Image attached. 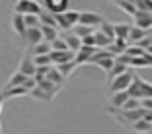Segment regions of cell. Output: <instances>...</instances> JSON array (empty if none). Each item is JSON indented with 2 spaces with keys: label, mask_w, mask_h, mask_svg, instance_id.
<instances>
[{
  "label": "cell",
  "mask_w": 152,
  "mask_h": 134,
  "mask_svg": "<svg viewBox=\"0 0 152 134\" xmlns=\"http://www.w3.org/2000/svg\"><path fill=\"white\" fill-rule=\"evenodd\" d=\"M103 22H105V20H103L102 14H98V12H80V20H78V23L94 27V29H98Z\"/></svg>",
  "instance_id": "5b68a950"
},
{
  "label": "cell",
  "mask_w": 152,
  "mask_h": 134,
  "mask_svg": "<svg viewBox=\"0 0 152 134\" xmlns=\"http://www.w3.org/2000/svg\"><path fill=\"white\" fill-rule=\"evenodd\" d=\"M144 53H146V54H150V56H152V45H148L146 49H144Z\"/></svg>",
  "instance_id": "f6af8a7d"
},
{
  "label": "cell",
  "mask_w": 152,
  "mask_h": 134,
  "mask_svg": "<svg viewBox=\"0 0 152 134\" xmlns=\"http://www.w3.org/2000/svg\"><path fill=\"white\" fill-rule=\"evenodd\" d=\"M113 29H115V39H129V31L131 25L129 23H113Z\"/></svg>",
  "instance_id": "7402d4cb"
},
{
  "label": "cell",
  "mask_w": 152,
  "mask_h": 134,
  "mask_svg": "<svg viewBox=\"0 0 152 134\" xmlns=\"http://www.w3.org/2000/svg\"><path fill=\"white\" fill-rule=\"evenodd\" d=\"M129 2H133V4H134V6H139V4H140V2H142V0H129Z\"/></svg>",
  "instance_id": "bcb514c9"
},
{
  "label": "cell",
  "mask_w": 152,
  "mask_h": 134,
  "mask_svg": "<svg viewBox=\"0 0 152 134\" xmlns=\"http://www.w3.org/2000/svg\"><path fill=\"white\" fill-rule=\"evenodd\" d=\"M41 33H43V41L49 43V45L53 43L55 39H58V35H61L57 27H45V25H41Z\"/></svg>",
  "instance_id": "44dd1931"
},
{
  "label": "cell",
  "mask_w": 152,
  "mask_h": 134,
  "mask_svg": "<svg viewBox=\"0 0 152 134\" xmlns=\"http://www.w3.org/2000/svg\"><path fill=\"white\" fill-rule=\"evenodd\" d=\"M49 53H51V45L45 43V41L29 49V56H39V54H49Z\"/></svg>",
  "instance_id": "484cf974"
},
{
  "label": "cell",
  "mask_w": 152,
  "mask_h": 134,
  "mask_svg": "<svg viewBox=\"0 0 152 134\" xmlns=\"http://www.w3.org/2000/svg\"><path fill=\"white\" fill-rule=\"evenodd\" d=\"M23 22H26V27H41V22H39V16H23Z\"/></svg>",
  "instance_id": "74e56055"
},
{
  "label": "cell",
  "mask_w": 152,
  "mask_h": 134,
  "mask_svg": "<svg viewBox=\"0 0 152 134\" xmlns=\"http://www.w3.org/2000/svg\"><path fill=\"white\" fill-rule=\"evenodd\" d=\"M2 101H4V99L0 97V113H2Z\"/></svg>",
  "instance_id": "7dc6e473"
},
{
  "label": "cell",
  "mask_w": 152,
  "mask_h": 134,
  "mask_svg": "<svg viewBox=\"0 0 152 134\" xmlns=\"http://www.w3.org/2000/svg\"><path fill=\"white\" fill-rule=\"evenodd\" d=\"M94 27H88V25H82V23H76L74 27H72V33H74L78 39H84V37H88V35H94Z\"/></svg>",
  "instance_id": "ffe728a7"
},
{
  "label": "cell",
  "mask_w": 152,
  "mask_h": 134,
  "mask_svg": "<svg viewBox=\"0 0 152 134\" xmlns=\"http://www.w3.org/2000/svg\"><path fill=\"white\" fill-rule=\"evenodd\" d=\"M37 85H39L41 89H45L47 93H51V95H53V97H55V95H57V91H58V89H61V88H58V85H55L53 82H49V80H47V78H43V80H39V82H37Z\"/></svg>",
  "instance_id": "83f0119b"
},
{
  "label": "cell",
  "mask_w": 152,
  "mask_h": 134,
  "mask_svg": "<svg viewBox=\"0 0 152 134\" xmlns=\"http://www.w3.org/2000/svg\"><path fill=\"white\" fill-rule=\"evenodd\" d=\"M94 41H96V47H98V49H107L109 45H111V41L103 35V33H99L98 29L94 31Z\"/></svg>",
  "instance_id": "4dcf8cb0"
},
{
  "label": "cell",
  "mask_w": 152,
  "mask_h": 134,
  "mask_svg": "<svg viewBox=\"0 0 152 134\" xmlns=\"http://www.w3.org/2000/svg\"><path fill=\"white\" fill-rule=\"evenodd\" d=\"M26 80H27V76H23L22 72H14L12 78H10L8 84H6V88H18V85H23Z\"/></svg>",
  "instance_id": "f1b7e54d"
},
{
  "label": "cell",
  "mask_w": 152,
  "mask_h": 134,
  "mask_svg": "<svg viewBox=\"0 0 152 134\" xmlns=\"http://www.w3.org/2000/svg\"><path fill=\"white\" fill-rule=\"evenodd\" d=\"M125 49H127V41L125 39H115L107 47V51L113 54V56H121V54H125Z\"/></svg>",
  "instance_id": "e0dca14e"
},
{
  "label": "cell",
  "mask_w": 152,
  "mask_h": 134,
  "mask_svg": "<svg viewBox=\"0 0 152 134\" xmlns=\"http://www.w3.org/2000/svg\"><path fill=\"white\" fill-rule=\"evenodd\" d=\"M45 78H47L49 82H53L55 85H58V88H63V85H64V82H66V78H64L63 74H61V72L57 70V66H53V68H51V70H49V74H47Z\"/></svg>",
  "instance_id": "ac0fdd59"
},
{
  "label": "cell",
  "mask_w": 152,
  "mask_h": 134,
  "mask_svg": "<svg viewBox=\"0 0 152 134\" xmlns=\"http://www.w3.org/2000/svg\"><path fill=\"white\" fill-rule=\"evenodd\" d=\"M96 47H80V49L76 51V56H74V62L80 66V64H88L90 62V56L96 53Z\"/></svg>",
  "instance_id": "8fae6325"
},
{
  "label": "cell",
  "mask_w": 152,
  "mask_h": 134,
  "mask_svg": "<svg viewBox=\"0 0 152 134\" xmlns=\"http://www.w3.org/2000/svg\"><path fill=\"white\" fill-rule=\"evenodd\" d=\"M134 18V25L140 29H152V12H139L133 16Z\"/></svg>",
  "instance_id": "9c48e42d"
},
{
  "label": "cell",
  "mask_w": 152,
  "mask_h": 134,
  "mask_svg": "<svg viewBox=\"0 0 152 134\" xmlns=\"http://www.w3.org/2000/svg\"><path fill=\"white\" fill-rule=\"evenodd\" d=\"M31 60H33V64H35V66H51V64H53V60H51L49 54H39V56H31ZM53 66H55V64H53Z\"/></svg>",
  "instance_id": "e575fe53"
},
{
  "label": "cell",
  "mask_w": 152,
  "mask_h": 134,
  "mask_svg": "<svg viewBox=\"0 0 152 134\" xmlns=\"http://www.w3.org/2000/svg\"><path fill=\"white\" fill-rule=\"evenodd\" d=\"M127 95H129V97H134V99L152 97V84H148L146 80H142V78H139L137 74H134L133 84H131L129 89H127Z\"/></svg>",
  "instance_id": "6da1fadb"
},
{
  "label": "cell",
  "mask_w": 152,
  "mask_h": 134,
  "mask_svg": "<svg viewBox=\"0 0 152 134\" xmlns=\"http://www.w3.org/2000/svg\"><path fill=\"white\" fill-rule=\"evenodd\" d=\"M61 37H63V41L66 43V47H68V49H70V51H74V53H76V51H78V49L82 47V41L78 39V37H76L72 31H64V33H61Z\"/></svg>",
  "instance_id": "5bb4252c"
},
{
  "label": "cell",
  "mask_w": 152,
  "mask_h": 134,
  "mask_svg": "<svg viewBox=\"0 0 152 134\" xmlns=\"http://www.w3.org/2000/svg\"><path fill=\"white\" fill-rule=\"evenodd\" d=\"M117 6H119L123 12H127L129 16H134L137 14V6L133 4V2H129V0H119V2H115Z\"/></svg>",
  "instance_id": "836d02e7"
},
{
  "label": "cell",
  "mask_w": 152,
  "mask_h": 134,
  "mask_svg": "<svg viewBox=\"0 0 152 134\" xmlns=\"http://www.w3.org/2000/svg\"><path fill=\"white\" fill-rule=\"evenodd\" d=\"M82 47H96V41H94V35H88L82 39ZM98 49V47H96Z\"/></svg>",
  "instance_id": "b9f144b4"
},
{
  "label": "cell",
  "mask_w": 152,
  "mask_h": 134,
  "mask_svg": "<svg viewBox=\"0 0 152 134\" xmlns=\"http://www.w3.org/2000/svg\"><path fill=\"white\" fill-rule=\"evenodd\" d=\"M55 20H57L58 29L70 31L72 27L78 23V20H80V12H74V10H66V12H63V14H57V16H55Z\"/></svg>",
  "instance_id": "3957f363"
},
{
  "label": "cell",
  "mask_w": 152,
  "mask_h": 134,
  "mask_svg": "<svg viewBox=\"0 0 152 134\" xmlns=\"http://www.w3.org/2000/svg\"><path fill=\"white\" fill-rule=\"evenodd\" d=\"M39 22H41V25H45V27H57L58 29V25H57V20H55V14H49V12H41L39 14Z\"/></svg>",
  "instance_id": "cb8c5ba5"
},
{
  "label": "cell",
  "mask_w": 152,
  "mask_h": 134,
  "mask_svg": "<svg viewBox=\"0 0 152 134\" xmlns=\"http://www.w3.org/2000/svg\"><path fill=\"white\" fill-rule=\"evenodd\" d=\"M98 31H99V33H103V35H105L109 41H111V43L115 41V29H113V23H109V22H103L102 25L98 27Z\"/></svg>",
  "instance_id": "4316f807"
},
{
  "label": "cell",
  "mask_w": 152,
  "mask_h": 134,
  "mask_svg": "<svg viewBox=\"0 0 152 134\" xmlns=\"http://www.w3.org/2000/svg\"><path fill=\"white\" fill-rule=\"evenodd\" d=\"M134 109H140V99L129 97V99L125 101V105H123L119 111H134Z\"/></svg>",
  "instance_id": "d590c367"
},
{
  "label": "cell",
  "mask_w": 152,
  "mask_h": 134,
  "mask_svg": "<svg viewBox=\"0 0 152 134\" xmlns=\"http://www.w3.org/2000/svg\"><path fill=\"white\" fill-rule=\"evenodd\" d=\"M0 134H2V126H0Z\"/></svg>",
  "instance_id": "c3c4849f"
},
{
  "label": "cell",
  "mask_w": 152,
  "mask_h": 134,
  "mask_svg": "<svg viewBox=\"0 0 152 134\" xmlns=\"http://www.w3.org/2000/svg\"><path fill=\"white\" fill-rule=\"evenodd\" d=\"M125 72H129V66H125L123 62H119V60L115 58V64H113V68L107 72V78H109V80H113V78H117L119 74H125Z\"/></svg>",
  "instance_id": "603a6c76"
},
{
  "label": "cell",
  "mask_w": 152,
  "mask_h": 134,
  "mask_svg": "<svg viewBox=\"0 0 152 134\" xmlns=\"http://www.w3.org/2000/svg\"><path fill=\"white\" fill-rule=\"evenodd\" d=\"M119 117H123L129 125H134L137 121H140V119H144V109H134V111H119Z\"/></svg>",
  "instance_id": "4fadbf2b"
},
{
  "label": "cell",
  "mask_w": 152,
  "mask_h": 134,
  "mask_svg": "<svg viewBox=\"0 0 152 134\" xmlns=\"http://www.w3.org/2000/svg\"><path fill=\"white\" fill-rule=\"evenodd\" d=\"M150 31H152V29H140V27H137V25H131V31H129V39H127V43L137 45L140 39H144V37H146Z\"/></svg>",
  "instance_id": "7c38bea8"
},
{
  "label": "cell",
  "mask_w": 152,
  "mask_h": 134,
  "mask_svg": "<svg viewBox=\"0 0 152 134\" xmlns=\"http://www.w3.org/2000/svg\"><path fill=\"white\" fill-rule=\"evenodd\" d=\"M139 12H152V0H142L139 6H137Z\"/></svg>",
  "instance_id": "ab89813d"
},
{
  "label": "cell",
  "mask_w": 152,
  "mask_h": 134,
  "mask_svg": "<svg viewBox=\"0 0 152 134\" xmlns=\"http://www.w3.org/2000/svg\"><path fill=\"white\" fill-rule=\"evenodd\" d=\"M144 121L152 122V111H144Z\"/></svg>",
  "instance_id": "ee69618b"
},
{
  "label": "cell",
  "mask_w": 152,
  "mask_h": 134,
  "mask_svg": "<svg viewBox=\"0 0 152 134\" xmlns=\"http://www.w3.org/2000/svg\"><path fill=\"white\" fill-rule=\"evenodd\" d=\"M113 64H115V56H103V58H99L98 62H96V66H99L102 70H105V72H109L113 68Z\"/></svg>",
  "instance_id": "1f68e13d"
},
{
  "label": "cell",
  "mask_w": 152,
  "mask_h": 134,
  "mask_svg": "<svg viewBox=\"0 0 152 134\" xmlns=\"http://www.w3.org/2000/svg\"><path fill=\"white\" fill-rule=\"evenodd\" d=\"M51 60H53V64L57 66V64H64V62H70V60H74L76 53L74 51H51L49 53Z\"/></svg>",
  "instance_id": "ba28073f"
},
{
  "label": "cell",
  "mask_w": 152,
  "mask_h": 134,
  "mask_svg": "<svg viewBox=\"0 0 152 134\" xmlns=\"http://www.w3.org/2000/svg\"><path fill=\"white\" fill-rule=\"evenodd\" d=\"M43 12L41 4L37 0H16L14 4V14H22V16H39Z\"/></svg>",
  "instance_id": "7a4b0ae2"
},
{
  "label": "cell",
  "mask_w": 152,
  "mask_h": 134,
  "mask_svg": "<svg viewBox=\"0 0 152 134\" xmlns=\"http://www.w3.org/2000/svg\"><path fill=\"white\" fill-rule=\"evenodd\" d=\"M20 95H29V91H27L23 85H18V88H4V91L0 93V97L8 99V97H20Z\"/></svg>",
  "instance_id": "2e32d148"
},
{
  "label": "cell",
  "mask_w": 152,
  "mask_h": 134,
  "mask_svg": "<svg viewBox=\"0 0 152 134\" xmlns=\"http://www.w3.org/2000/svg\"><path fill=\"white\" fill-rule=\"evenodd\" d=\"M131 126L134 128V132H137V134H144V132H150V130H152V122L144 121V119L137 121L134 125H131Z\"/></svg>",
  "instance_id": "f546056e"
},
{
  "label": "cell",
  "mask_w": 152,
  "mask_h": 134,
  "mask_svg": "<svg viewBox=\"0 0 152 134\" xmlns=\"http://www.w3.org/2000/svg\"><path fill=\"white\" fill-rule=\"evenodd\" d=\"M68 4H70V0H43V10L57 16V14L66 12Z\"/></svg>",
  "instance_id": "8992f818"
},
{
  "label": "cell",
  "mask_w": 152,
  "mask_h": 134,
  "mask_svg": "<svg viewBox=\"0 0 152 134\" xmlns=\"http://www.w3.org/2000/svg\"><path fill=\"white\" fill-rule=\"evenodd\" d=\"M35 70H37V66L33 64L31 56H29V54H26V56L22 58V62H20L18 72H22L23 76H27V78H33V76H35Z\"/></svg>",
  "instance_id": "30bf717a"
},
{
  "label": "cell",
  "mask_w": 152,
  "mask_h": 134,
  "mask_svg": "<svg viewBox=\"0 0 152 134\" xmlns=\"http://www.w3.org/2000/svg\"><path fill=\"white\" fill-rule=\"evenodd\" d=\"M12 29L18 33L20 37L26 35L27 27H26V22H23V16H22V14H14V16H12Z\"/></svg>",
  "instance_id": "9a60e30c"
},
{
  "label": "cell",
  "mask_w": 152,
  "mask_h": 134,
  "mask_svg": "<svg viewBox=\"0 0 152 134\" xmlns=\"http://www.w3.org/2000/svg\"><path fill=\"white\" fill-rule=\"evenodd\" d=\"M125 54L127 56H144V49H140L139 45H127Z\"/></svg>",
  "instance_id": "8d00e7d4"
},
{
  "label": "cell",
  "mask_w": 152,
  "mask_h": 134,
  "mask_svg": "<svg viewBox=\"0 0 152 134\" xmlns=\"http://www.w3.org/2000/svg\"><path fill=\"white\" fill-rule=\"evenodd\" d=\"M140 107L144 111H152V97H146V99H140Z\"/></svg>",
  "instance_id": "7bdbcfd3"
},
{
  "label": "cell",
  "mask_w": 152,
  "mask_h": 134,
  "mask_svg": "<svg viewBox=\"0 0 152 134\" xmlns=\"http://www.w3.org/2000/svg\"><path fill=\"white\" fill-rule=\"evenodd\" d=\"M127 99H129L127 91H119V93H111V95H109V103H111L113 109H121L123 105H125Z\"/></svg>",
  "instance_id": "d6986e66"
},
{
  "label": "cell",
  "mask_w": 152,
  "mask_h": 134,
  "mask_svg": "<svg viewBox=\"0 0 152 134\" xmlns=\"http://www.w3.org/2000/svg\"><path fill=\"white\" fill-rule=\"evenodd\" d=\"M78 66V64L74 62V60H70V62H64V64H57V70L61 72V74H63L64 78H68L72 74V70H74V68Z\"/></svg>",
  "instance_id": "d6a6232c"
},
{
  "label": "cell",
  "mask_w": 152,
  "mask_h": 134,
  "mask_svg": "<svg viewBox=\"0 0 152 134\" xmlns=\"http://www.w3.org/2000/svg\"><path fill=\"white\" fill-rule=\"evenodd\" d=\"M23 88H26L27 91H31V89H35V88H37V82H35V78H27V80L23 82Z\"/></svg>",
  "instance_id": "60d3db41"
},
{
  "label": "cell",
  "mask_w": 152,
  "mask_h": 134,
  "mask_svg": "<svg viewBox=\"0 0 152 134\" xmlns=\"http://www.w3.org/2000/svg\"><path fill=\"white\" fill-rule=\"evenodd\" d=\"M22 39H23V43H26V45H29V49H31V47H35V45H39V43H43V33H41V27H29Z\"/></svg>",
  "instance_id": "52a82bcc"
},
{
  "label": "cell",
  "mask_w": 152,
  "mask_h": 134,
  "mask_svg": "<svg viewBox=\"0 0 152 134\" xmlns=\"http://www.w3.org/2000/svg\"><path fill=\"white\" fill-rule=\"evenodd\" d=\"M66 49H68V47H66V43L63 41L61 35H58V39H55L53 43H51V51H66ZM68 51H70V49H68Z\"/></svg>",
  "instance_id": "f35d334b"
},
{
  "label": "cell",
  "mask_w": 152,
  "mask_h": 134,
  "mask_svg": "<svg viewBox=\"0 0 152 134\" xmlns=\"http://www.w3.org/2000/svg\"><path fill=\"white\" fill-rule=\"evenodd\" d=\"M29 95H31L33 99H37V101H45V103H49L51 99H53V95H51V93H47L45 89H41L39 85H37L35 89H31V91H29Z\"/></svg>",
  "instance_id": "d4e9b609"
},
{
  "label": "cell",
  "mask_w": 152,
  "mask_h": 134,
  "mask_svg": "<svg viewBox=\"0 0 152 134\" xmlns=\"http://www.w3.org/2000/svg\"><path fill=\"white\" fill-rule=\"evenodd\" d=\"M133 78H134L133 72H125V74H119L117 78H113L111 84H109V95L119 93V91H127L129 85L133 84Z\"/></svg>",
  "instance_id": "277c9868"
}]
</instances>
